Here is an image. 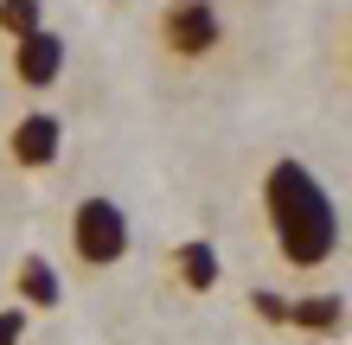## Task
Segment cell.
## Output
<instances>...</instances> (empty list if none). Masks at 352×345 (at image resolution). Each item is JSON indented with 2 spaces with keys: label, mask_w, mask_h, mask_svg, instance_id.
<instances>
[{
  "label": "cell",
  "mask_w": 352,
  "mask_h": 345,
  "mask_svg": "<svg viewBox=\"0 0 352 345\" xmlns=\"http://www.w3.org/2000/svg\"><path fill=\"white\" fill-rule=\"evenodd\" d=\"M250 307L269 320V326H288V300H282L276 288H256V294H250Z\"/></svg>",
  "instance_id": "10"
},
{
  "label": "cell",
  "mask_w": 352,
  "mask_h": 345,
  "mask_svg": "<svg viewBox=\"0 0 352 345\" xmlns=\"http://www.w3.org/2000/svg\"><path fill=\"white\" fill-rule=\"evenodd\" d=\"M154 45L173 64H212L224 51V13L218 0H167L154 13Z\"/></svg>",
  "instance_id": "3"
},
{
  "label": "cell",
  "mask_w": 352,
  "mask_h": 345,
  "mask_svg": "<svg viewBox=\"0 0 352 345\" xmlns=\"http://www.w3.org/2000/svg\"><path fill=\"white\" fill-rule=\"evenodd\" d=\"M167 269H173V281H179L186 294H212L218 275H224V262H218V250H212L205 237H186V243H173Z\"/></svg>",
  "instance_id": "6"
},
{
  "label": "cell",
  "mask_w": 352,
  "mask_h": 345,
  "mask_svg": "<svg viewBox=\"0 0 352 345\" xmlns=\"http://www.w3.org/2000/svg\"><path fill=\"white\" fill-rule=\"evenodd\" d=\"M13 288H19V307H58V300H65V281H58L52 256H38V250H26V256H19Z\"/></svg>",
  "instance_id": "7"
},
{
  "label": "cell",
  "mask_w": 352,
  "mask_h": 345,
  "mask_svg": "<svg viewBox=\"0 0 352 345\" xmlns=\"http://www.w3.org/2000/svg\"><path fill=\"white\" fill-rule=\"evenodd\" d=\"M26 326H32L26 307H0V345H19V339H26Z\"/></svg>",
  "instance_id": "11"
},
{
  "label": "cell",
  "mask_w": 352,
  "mask_h": 345,
  "mask_svg": "<svg viewBox=\"0 0 352 345\" xmlns=\"http://www.w3.org/2000/svg\"><path fill=\"white\" fill-rule=\"evenodd\" d=\"M263 224H269L276 256L295 275H320L327 262L340 256V243H346L333 192H327L314 179V167L295 160V154H282V160L263 167Z\"/></svg>",
  "instance_id": "1"
},
{
  "label": "cell",
  "mask_w": 352,
  "mask_h": 345,
  "mask_svg": "<svg viewBox=\"0 0 352 345\" xmlns=\"http://www.w3.org/2000/svg\"><path fill=\"white\" fill-rule=\"evenodd\" d=\"M288 326H295V333H314V339L340 333V326H346V294H307V300H288Z\"/></svg>",
  "instance_id": "8"
},
{
  "label": "cell",
  "mask_w": 352,
  "mask_h": 345,
  "mask_svg": "<svg viewBox=\"0 0 352 345\" xmlns=\"http://www.w3.org/2000/svg\"><path fill=\"white\" fill-rule=\"evenodd\" d=\"M58 154H65V115L26 109L7 128V160H13L19 173H45V167H58Z\"/></svg>",
  "instance_id": "4"
},
{
  "label": "cell",
  "mask_w": 352,
  "mask_h": 345,
  "mask_svg": "<svg viewBox=\"0 0 352 345\" xmlns=\"http://www.w3.org/2000/svg\"><path fill=\"white\" fill-rule=\"evenodd\" d=\"M129 250H135V224L116 198L90 192V198L71 205V262L77 269H90V275L116 269V262H129Z\"/></svg>",
  "instance_id": "2"
},
{
  "label": "cell",
  "mask_w": 352,
  "mask_h": 345,
  "mask_svg": "<svg viewBox=\"0 0 352 345\" xmlns=\"http://www.w3.org/2000/svg\"><path fill=\"white\" fill-rule=\"evenodd\" d=\"M65 64H71V45H65V32H52V26L13 38V58H7L19 90H52L58 77H65Z\"/></svg>",
  "instance_id": "5"
},
{
  "label": "cell",
  "mask_w": 352,
  "mask_h": 345,
  "mask_svg": "<svg viewBox=\"0 0 352 345\" xmlns=\"http://www.w3.org/2000/svg\"><path fill=\"white\" fill-rule=\"evenodd\" d=\"M45 26V0H0V38H26V32H38Z\"/></svg>",
  "instance_id": "9"
}]
</instances>
